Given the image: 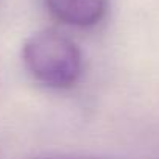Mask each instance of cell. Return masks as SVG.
I'll use <instances>...</instances> for the list:
<instances>
[{"mask_svg": "<svg viewBox=\"0 0 159 159\" xmlns=\"http://www.w3.org/2000/svg\"><path fill=\"white\" fill-rule=\"evenodd\" d=\"M22 58L30 73L48 88L73 86L83 70L78 45L56 30H42L30 36L24 44Z\"/></svg>", "mask_w": 159, "mask_h": 159, "instance_id": "obj_1", "label": "cell"}, {"mask_svg": "<svg viewBox=\"0 0 159 159\" xmlns=\"http://www.w3.org/2000/svg\"><path fill=\"white\" fill-rule=\"evenodd\" d=\"M50 14L62 24L88 28L106 14L108 0H44Z\"/></svg>", "mask_w": 159, "mask_h": 159, "instance_id": "obj_2", "label": "cell"}, {"mask_svg": "<svg viewBox=\"0 0 159 159\" xmlns=\"http://www.w3.org/2000/svg\"><path fill=\"white\" fill-rule=\"evenodd\" d=\"M39 159H53V157H39Z\"/></svg>", "mask_w": 159, "mask_h": 159, "instance_id": "obj_3", "label": "cell"}]
</instances>
